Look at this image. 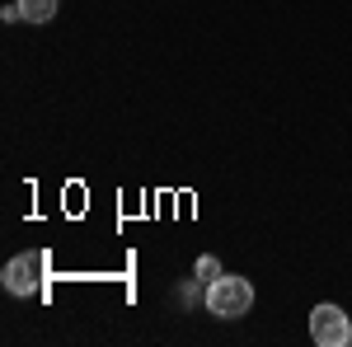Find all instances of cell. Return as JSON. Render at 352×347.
Masks as SVG:
<instances>
[{
  "mask_svg": "<svg viewBox=\"0 0 352 347\" xmlns=\"http://www.w3.org/2000/svg\"><path fill=\"white\" fill-rule=\"evenodd\" d=\"M19 5V14H24L28 24H47L56 14V0H14Z\"/></svg>",
  "mask_w": 352,
  "mask_h": 347,
  "instance_id": "277c9868",
  "label": "cell"
},
{
  "mask_svg": "<svg viewBox=\"0 0 352 347\" xmlns=\"http://www.w3.org/2000/svg\"><path fill=\"white\" fill-rule=\"evenodd\" d=\"M310 338H315L320 347H343V343H352L348 315H343L338 305H315V310H310Z\"/></svg>",
  "mask_w": 352,
  "mask_h": 347,
  "instance_id": "3957f363",
  "label": "cell"
},
{
  "mask_svg": "<svg viewBox=\"0 0 352 347\" xmlns=\"http://www.w3.org/2000/svg\"><path fill=\"white\" fill-rule=\"evenodd\" d=\"M207 310H212L217 320H240V315H249V310H254V282L221 272L217 282H207Z\"/></svg>",
  "mask_w": 352,
  "mask_h": 347,
  "instance_id": "6da1fadb",
  "label": "cell"
},
{
  "mask_svg": "<svg viewBox=\"0 0 352 347\" xmlns=\"http://www.w3.org/2000/svg\"><path fill=\"white\" fill-rule=\"evenodd\" d=\"M43 277H47V254H19V258H10L5 272H0V282H5L10 295L43 291Z\"/></svg>",
  "mask_w": 352,
  "mask_h": 347,
  "instance_id": "7a4b0ae2",
  "label": "cell"
},
{
  "mask_svg": "<svg viewBox=\"0 0 352 347\" xmlns=\"http://www.w3.org/2000/svg\"><path fill=\"white\" fill-rule=\"evenodd\" d=\"M192 272H197V282H202V287H207V282H217V277H221V263H217V258H212V254H202V258H197V267H192Z\"/></svg>",
  "mask_w": 352,
  "mask_h": 347,
  "instance_id": "5b68a950",
  "label": "cell"
}]
</instances>
